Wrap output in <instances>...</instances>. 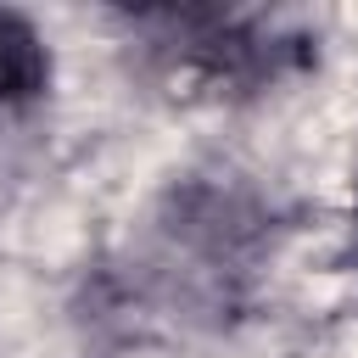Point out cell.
<instances>
[{"instance_id":"6da1fadb","label":"cell","mask_w":358,"mask_h":358,"mask_svg":"<svg viewBox=\"0 0 358 358\" xmlns=\"http://www.w3.org/2000/svg\"><path fill=\"white\" fill-rule=\"evenodd\" d=\"M45 78H50L45 39H39L22 17L0 11V106H22V101H34V95L45 90Z\"/></svg>"}]
</instances>
